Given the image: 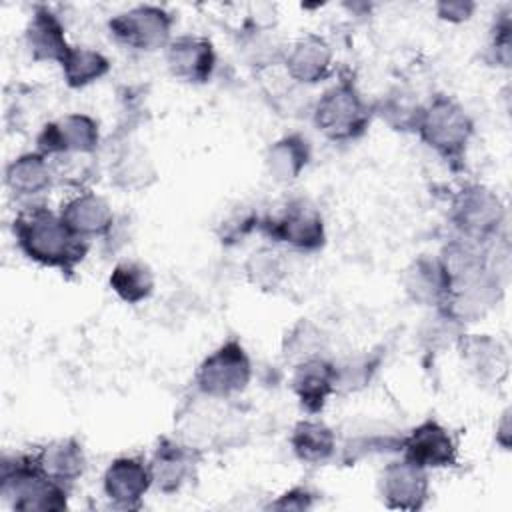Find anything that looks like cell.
<instances>
[{
  "label": "cell",
  "instance_id": "603a6c76",
  "mask_svg": "<svg viewBox=\"0 0 512 512\" xmlns=\"http://www.w3.org/2000/svg\"><path fill=\"white\" fill-rule=\"evenodd\" d=\"M110 184L124 192H140L158 180V170L150 154L138 144H122L108 168Z\"/></svg>",
  "mask_w": 512,
  "mask_h": 512
},
{
  "label": "cell",
  "instance_id": "d6a6232c",
  "mask_svg": "<svg viewBox=\"0 0 512 512\" xmlns=\"http://www.w3.org/2000/svg\"><path fill=\"white\" fill-rule=\"evenodd\" d=\"M326 336L324 332L310 320L300 318L282 340V356L286 362L298 364L312 356H324Z\"/></svg>",
  "mask_w": 512,
  "mask_h": 512
},
{
  "label": "cell",
  "instance_id": "484cf974",
  "mask_svg": "<svg viewBox=\"0 0 512 512\" xmlns=\"http://www.w3.org/2000/svg\"><path fill=\"white\" fill-rule=\"evenodd\" d=\"M108 284L112 292L126 304H140L154 292L156 278L152 268L136 258H126L114 264Z\"/></svg>",
  "mask_w": 512,
  "mask_h": 512
},
{
  "label": "cell",
  "instance_id": "1f68e13d",
  "mask_svg": "<svg viewBox=\"0 0 512 512\" xmlns=\"http://www.w3.org/2000/svg\"><path fill=\"white\" fill-rule=\"evenodd\" d=\"M402 434L386 432V430H358L352 436H346L340 460L346 466H354L356 462L374 456V454H390L400 452Z\"/></svg>",
  "mask_w": 512,
  "mask_h": 512
},
{
  "label": "cell",
  "instance_id": "7c38bea8",
  "mask_svg": "<svg viewBox=\"0 0 512 512\" xmlns=\"http://www.w3.org/2000/svg\"><path fill=\"white\" fill-rule=\"evenodd\" d=\"M152 488L148 462L138 456L114 458L102 476V490L108 502L120 510H138Z\"/></svg>",
  "mask_w": 512,
  "mask_h": 512
},
{
  "label": "cell",
  "instance_id": "7a4b0ae2",
  "mask_svg": "<svg viewBox=\"0 0 512 512\" xmlns=\"http://www.w3.org/2000/svg\"><path fill=\"white\" fill-rule=\"evenodd\" d=\"M0 498L12 510L62 512L68 486L46 476L32 456H4L0 464Z\"/></svg>",
  "mask_w": 512,
  "mask_h": 512
},
{
  "label": "cell",
  "instance_id": "7402d4cb",
  "mask_svg": "<svg viewBox=\"0 0 512 512\" xmlns=\"http://www.w3.org/2000/svg\"><path fill=\"white\" fill-rule=\"evenodd\" d=\"M54 178V166L38 150L16 156L4 170V184L16 198H32L46 192Z\"/></svg>",
  "mask_w": 512,
  "mask_h": 512
},
{
  "label": "cell",
  "instance_id": "30bf717a",
  "mask_svg": "<svg viewBox=\"0 0 512 512\" xmlns=\"http://www.w3.org/2000/svg\"><path fill=\"white\" fill-rule=\"evenodd\" d=\"M378 494L386 508L416 512L424 508L430 498V478L428 470L398 458L388 462L378 478Z\"/></svg>",
  "mask_w": 512,
  "mask_h": 512
},
{
  "label": "cell",
  "instance_id": "52a82bcc",
  "mask_svg": "<svg viewBox=\"0 0 512 512\" xmlns=\"http://www.w3.org/2000/svg\"><path fill=\"white\" fill-rule=\"evenodd\" d=\"M260 230L272 242L290 246L304 254L318 252L326 244L324 218L320 210L304 198H294L286 202L278 214L262 218Z\"/></svg>",
  "mask_w": 512,
  "mask_h": 512
},
{
  "label": "cell",
  "instance_id": "9c48e42d",
  "mask_svg": "<svg viewBox=\"0 0 512 512\" xmlns=\"http://www.w3.org/2000/svg\"><path fill=\"white\" fill-rule=\"evenodd\" d=\"M100 146L98 122L82 112L64 114L46 122L36 136V150L46 158L94 154Z\"/></svg>",
  "mask_w": 512,
  "mask_h": 512
},
{
  "label": "cell",
  "instance_id": "74e56055",
  "mask_svg": "<svg viewBox=\"0 0 512 512\" xmlns=\"http://www.w3.org/2000/svg\"><path fill=\"white\" fill-rule=\"evenodd\" d=\"M436 14L440 20L450 24H462L472 18L476 12V2L470 0H440L436 2Z\"/></svg>",
  "mask_w": 512,
  "mask_h": 512
},
{
  "label": "cell",
  "instance_id": "cb8c5ba5",
  "mask_svg": "<svg viewBox=\"0 0 512 512\" xmlns=\"http://www.w3.org/2000/svg\"><path fill=\"white\" fill-rule=\"evenodd\" d=\"M312 158L310 140L300 132H290L274 140L264 156L266 170L272 180L280 184H290L298 180Z\"/></svg>",
  "mask_w": 512,
  "mask_h": 512
},
{
  "label": "cell",
  "instance_id": "83f0119b",
  "mask_svg": "<svg viewBox=\"0 0 512 512\" xmlns=\"http://www.w3.org/2000/svg\"><path fill=\"white\" fill-rule=\"evenodd\" d=\"M60 66L64 82L74 90L86 88L110 72V60L88 46H72Z\"/></svg>",
  "mask_w": 512,
  "mask_h": 512
},
{
  "label": "cell",
  "instance_id": "4dcf8cb0",
  "mask_svg": "<svg viewBox=\"0 0 512 512\" xmlns=\"http://www.w3.org/2000/svg\"><path fill=\"white\" fill-rule=\"evenodd\" d=\"M286 272L288 266L282 252L270 246L254 250L244 262L246 280L260 292H276L282 286Z\"/></svg>",
  "mask_w": 512,
  "mask_h": 512
},
{
  "label": "cell",
  "instance_id": "d6986e66",
  "mask_svg": "<svg viewBox=\"0 0 512 512\" xmlns=\"http://www.w3.org/2000/svg\"><path fill=\"white\" fill-rule=\"evenodd\" d=\"M24 44L34 62H62L72 48L64 34V24L54 10L36 4L24 28Z\"/></svg>",
  "mask_w": 512,
  "mask_h": 512
},
{
  "label": "cell",
  "instance_id": "2e32d148",
  "mask_svg": "<svg viewBox=\"0 0 512 512\" xmlns=\"http://www.w3.org/2000/svg\"><path fill=\"white\" fill-rule=\"evenodd\" d=\"M282 64L290 80L300 86H314L332 76L334 52L324 36L304 34L286 50Z\"/></svg>",
  "mask_w": 512,
  "mask_h": 512
},
{
  "label": "cell",
  "instance_id": "9a60e30c",
  "mask_svg": "<svg viewBox=\"0 0 512 512\" xmlns=\"http://www.w3.org/2000/svg\"><path fill=\"white\" fill-rule=\"evenodd\" d=\"M468 372L484 386H498L510 368L508 348L490 334H462L456 342Z\"/></svg>",
  "mask_w": 512,
  "mask_h": 512
},
{
  "label": "cell",
  "instance_id": "836d02e7",
  "mask_svg": "<svg viewBox=\"0 0 512 512\" xmlns=\"http://www.w3.org/2000/svg\"><path fill=\"white\" fill-rule=\"evenodd\" d=\"M464 334V324L446 314L444 310L434 308L426 318L420 330V340L428 350H442L450 344H456Z\"/></svg>",
  "mask_w": 512,
  "mask_h": 512
},
{
  "label": "cell",
  "instance_id": "8fae6325",
  "mask_svg": "<svg viewBox=\"0 0 512 512\" xmlns=\"http://www.w3.org/2000/svg\"><path fill=\"white\" fill-rule=\"evenodd\" d=\"M400 454L426 470L458 466L456 440L450 430L434 418H426L402 436Z\"/></svg>",
  "mask_w": 512,
  "mask_h": 512
},
{
  "label": "cell",
  "instance_id": "ffe728a7",
  "mask_svg": "<svg viewBox=\"0 0 512 512\" xmlns=\"http://www.w3.org/2000/svg\"><path fill=\"white\" fill-rule=\"evenodd\" d=\"M402 284L412 302L434 310L446 302L450 278L440 256L420 254L406 266Z\"/></svg>",
  "mask_w": 512,
  "mask_h": 512
},
{
  "label": "cell",
  "instance_id": "ac0fdd59",
  "mask_svg": "<svg viewBox=\"0 0 512 512\" xmlns=\"http://www.w3.org/2000/svg\"><path fill=\"white\" fill-rule=\"evenodd\" d=\"M292 392L298 404L308 414H318L324 410L328 398L336 394V368L326 356H312L294 364L292 372Z\"/></svg>",
  "mask_w": 512,
  "mask_h": 512
},
{
  "label": "cell",
  "instance_id": "8d00e7d4",
  "mask_svg": "<svg viewBox=\"0 0 512 512\" xmlns=\"http://www.w3.org/2000/svg\"><path fill=\"white\" fill-rule=\"evenodd\" d=\"M316 498L318 494L312 492L308 486H292L290 490L282 492L276 500H272L266 508L268 510H310Z\"/></svg>",
  "mask_w": 512,
  "mask_h": 512
},
{
  "label": "cell",
  "instance_id": "5b68a950",
  "mask_svg": "<svg viewBox=\"0 0 512 512\" xmlns=\"http://www.w3.org/2000/svg\"><path fill=\"white\" fill-rule=\"evenodd\" d=\"M448 220L458 238L490 244L500 238L506 224L502 198L484 184H466L450 200Z\"/></svg>",
  "mask_w": 512,
  "mask_h": 512
},
{
  "label": "cell",
  "instance_id": "ba28073f",
  "mask_svg": "<svg viewBox=\"0 0 512 512\" xmlns=\"http://www.w3.org/2000/svg\"><path fill=\"white\" fill-rule=\"evenodd\" d=\"M174 18L154 4H140L108 20V30L116 42L138 52L166 48L172 40Z\"/></svg>",
  "mask_w": 512,
  "mask_h": 512
},
{
  "label": "cell",
  "instance_id": "f546056e",
  "mask_svg": "<svg viewBox=\"0 0 512 512\" xmlns=\"http://www.w3.org/2000/svg\"><path fill=\"white\" fill-rule=\"evenodd\" d=\"M286 50L288 48L282 46L274 32L260 24L246 28L240 36V52L244 54L246 62L256 70H266L276 64H282Z\"/></svg>",
  "mask_w": 512,
  "mask_h": 512
},
{
  "label": "cell",
  "instance_id": "4316f807",
  "mask_svg": "<svg viewBox=\"0 0 512 512\" xmlns=\"http://www.w3.org/2000/svg\"><path fill=\"white\" fill-rule=\"evenodd\" d=\"M374 104V116L382 118L392 130L396 132H418L422 112H424V102L416 98L412 90L406 88H392L386 92L378 102Z\"/></svg>",
  "mask_w": 512,
  "mask_h": 512
},
{
  "label": "cell",
  "instance_id": "44dd1931",
  "mask_svg": "<svg viewBox=\"0 0 512 512\" xmlns=\"http://www.w3.org/2000/svg\"><path fill=\"white\" fill-rule=\"evenodd\" d=\"M34 460L46 476H50L52 480H56L64 486H70L78 478H82L86 472V466H88L86 452L74 436L56 438V440L44 444L34 454Z\"/></svg>",
  "mask_w": 512,
  "mask_h": 512
},
{
  "label": "cell",
  "instance_id": "4fadbf2b",
  "mask_svg": "<svg viewBox=\"0 0 512 512\" xmlns=\"http://www.w3.org/2000/svg\"><path fill=\"white\" fill-rule=\"evenodd\" d=\"M166 66L180 82H210L216 70V50L212 40L200 34H180L172 38L166 46Z\"/></svg>",
  "mask_w": 512,
  "mask_h": 512
},
{
  "label": "cell",
  "instance_id": "3957f363",
  "mask_svg": "<svg viewBox=\"0 0 512 512\" xmlns=\"http://www.w3.org/2000/svg\"><path fill=\"white\" fill-rule=\"evenodd\" d=\"M372 118L374 104L364 100L352 78H340L312 106V120L318 132L338 144L362 138Z\"/></svg>",
  "mask_w": 512,
  "mask_h": 512
},
{
  "label": "cell",
  "instance_id": "d4e9b609",
  "mask_svg": "<svg viewBox=\"0 0 512 512\" xmlns=\"http://www.w3.org/2000/svg\"><path fill=\"white\" fill-rule=\"evenodd\" d=\"M290 448L304 464H326L336 454V434L326 422L304 418L290 432Z\"/></svg>",
  "mask_w": 512,
  "mask_h": 512
},
{
  "label": "cell",
  "instance_id": "5bb4252c",
  "mask_svg": "<svg viewBox=\"0 0 512 512\" xmlns=\"http://www.w3.org/2000/svg\"><path fill=\"white\" fill-rule=\"evenodd\" d=\"M200 454L196 448L172 438H160L148 462L152 488L162 494H176L188 480L194 478Z\"/></svg>",
  "mask_w": 512,
  "mask_h": 512
},
{
  "label": "cell",
  "instance_id": "e0dca14e",
  "mask_svg": "<svg viewBox=\"0 0 512 512\" xmlns=\"http://www.w3.org/2000/svg\"><path fill=\"white\" fill-rule=\"evenodd\" d=\"M62 222L80 240L106 238L114 228V212L108 200L92 190H82L62 202L58 210Z\"/></svg>",
  "mask_w": 512,
  "mask_h": 512
},
{
  "label": "cell",
  "instance_id": "e575fe53",
  "mask_svg": "<svg viewBox=\"0 0 512 512\" xmlns=\"http://www.w3.org/2000/svg\"><path fill=\"white\" fill-rule=\"evenodd\" d=\"M256 228H260V218H258L256 210L242 206L222 218L216 234L224 246H234V244L242 242L248 234H252Z\"/></svg>",
  "mask_w": 512,
  "mask_h": 512
},
{
  "label": "cell",
  "instance_id": "f35d334b",
  "mask_svg": "<svg viewBox=\"0 0 512 512\" xmlns=\"http://www.w3.org/2000/svg\"><path fill=\"white\" fill-rule=\"evenodd\" d=\"M512 426H510V408H506L496 424V442L504 448V450H510V444H512Z\"/></svg>",
  "mask_w": 512,
  "mask_h": 512
},
{
  "label": "cell",
  "instance_id": "8992f818",
  "mask_svg": "<svg viewBox=\"0 0 512 512\" xmlns=\"http://www.w3.org/2000/svg\"><path fill=\"white\" fill-rule=\"evenodd\" d=\"M252 378V362L246 348L228 338L212 350L194 374L196 390L208 398H232L246 390Z\"/></svg>",
  "mask_w": 512,
  "mask_h": 512
},
{
  "label": "cell",
  "instance_id": "6da1fadb",
  "mask_svg": "<svg viewBox=\"0 0 512 512\" xmlns=\"http://www.w3.org/2000/svg\"><path fill=\"white\" fill-rule=\"evenodd\" d=\"M12 234L28 260L62 272H74L88 252V242L76 238L60 214L44 204L22 208L12 222Z\"/></svg>",
  "mask_w": 512,
  "mask_h": 512
},
{
  "label": "cell",
  "instance_id": "277c9868",
  "mask_svg": "<svg viewBox=\"0 0 512 512\" xmlns=\"http://www.w3.org/2000/svg\"><path fill=\"white\" fill-rule=\"evenodd\" d=\"M416 134L452 170H458L464 166L466 148L474 134V122L458 100L446 94H436L424 104Z\"/></svg>",
  "mask_w": 512,
  "mask_h": 512
},
{
  "label": "cell",
  "instance_id": "d590c367",
  "mask_svg": "<svg viewBox=\"0 0 512 512\" xmlns=\"http://www.w3.org/2000/svg\"><path fill=\"white\" fill-rule=\"evenodd\" d=\"M512 22H510V10L500 12L490 28V42H488V60L494 66L508 68L510 66V54H512Z\"/></svg>",
  "mask_w": 512,
  "mask_h": 512
},
{
  "label": "cell",
  "instance_id": "f1b7e54d",
  "mask_svg": "<svg viewBox=\"0 0 512 512\" xmlns=\"http://www.w3.org/2000/svg\"><path fill=\"white\" fill-rule=\"evenodd\" d=\"M382 352L380 350H364L350 354L342 358L340 362H334L336 368V392L350 394L360 392L374 380L376 372L382 364Z\"/></svg>",
  "mask_w": 512,
  "mask_h": 512
}]
</instances>
